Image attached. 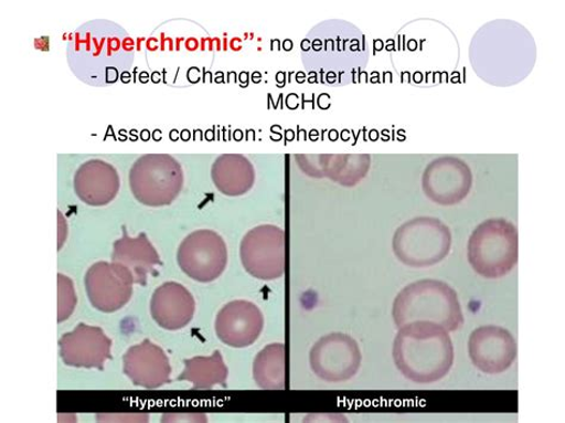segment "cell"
<instances>
[{"instance_id":"obj_1","label":"cell","mask_w":565,"mask_h":423,"mask_svg":"<svg viewBox=\"0 0 565 423\" xmlns=\"http://www.w3.org/2000/svg\"><path fill=\"white\" fill-rule=\"evenodd\" d=\"M397 370L413 383L433 384L454 367L455 347L449 331L434 322H412L398 328L393 345Z\"/></svg>"},{"instance_id":"obj_21","label":"cell","mask_w":565,"mask_h":423,"mask_svg":"<svg viewBox=\"0 0 565 423\" xmlns=\"http://www.w3.org/2000/svg\"><path fill=\"white\" fill-rule=\"evenodd\" d=\"M228 368L220 351L210 357L184 360V370L178 381L189 382L193 389L205 390L217 385L227 387Z\"/></svg>"},{"instance_id":"obj_17","label":"cell","mask_w":565,"mask_h":423,"mask_svg":"<svg viewBox=\"0 0 565 423\" xmlns=\"http://www.w3.org/2000/svg\"><path fill=\"white\" fill-rule=\"evenodd\" d=\"M74 189L86 204L107 205L120 190V178L110 163L90 160L82 165L74 177Z\"/></svg>"},{"instance_id":"obj_25","label":"cell","mask_w":565,"mask_h":423,"mask_svg":"<svg viewBox=\"0 0 565 423\" xmlns=\"http://www.w3.org/2000/svg\"><path fill=\"white\" fill-rule=\"evenodd\" d=\"M121 49V41L115 38L108 39V56H111L114 52L120 51Z\"/></svg>"},{"instance_id":"obj_16","label":"cell","mask_w":565,"mask_h":423,"mask_svg":"<svg viewBox=\"0 0 565 423\" xmlns=\"http://www.w3.org/2000/svg\"><path fill=\"white\" fill-rule=\"evenodd\" d=\"M150 308L159 327L180 330L192 321L196 311V300L184 285L169 282L160 285L154 292Z\"/></svg>"},{"instance_id":"obj_4","label":"cell","mask_w":565,"mask_h":423,"mask_svg":"<svg viewBox=\"0 0 565 423\" xmlns=\"http://www.w3.org/2000/svg\"><path fill=\"white\" fill-rule=\"evenodd\" d=\"M327 28V24H324ZM331 29L327 28V32L331 40L327 39L321 25L316 28L318 33L322 35V40L313 32H310L303 43V52L320 54L321 59L311 63L317 67L318 72L322 75L326 73L327 82L331 84L343 75L349 74L350 78L353 77L355 71H359L365 65L366 52L363 49L364 36L359 29L351 24L340 22L330 23Z\"/></svg>"},{"instance_id":"obj_2","label":"cell","mask_w":565,"mask_h":423,"mask_svg":"<svg viewBox=\"0 0 565 423\" xmlns=\"http://www.w3.org/2000/svg\"><path fill=\"white\" fill-rule=\"evenodd\" d=\"M396 327L412 322H434L449 334L465 325V314L458 295L449 284L437 279L411 283L401 290L393 305Z\"/></svg>"},{"instance_id":"obj_33","label":"cell","mask_w":565,"mask_h":423,"mask_svg":"<svg viewBox=\"0 0 565 423\" xmlns=\"http://www.w3.org/2000/svg\"><path fill=\"white\" fill-rule=\"evenodd\" d=\"M142 41H145V39H143V38H141V39L139 38V39H138V51H141V42H142Z\"/></svg>"},{"instance_id":"obj_7","label":"cell","mask_w":565,"mask_h":423,"mask_svg":"<svg viewBox=\"0 0 565 423\" xmlns=\"http://www.w3.org/2000/svg\"><path fill=\"white\" fill-rule=\"evenodd\" d=\"M309 364L320 380L327 383H343L353 379L362 366L359 342L339 334L320 338L309 352Z\"/></svg>"},{"instance_id":"obj_32","label":"cell","mask_w":565,"mask_h":423,"mask_svg":"<svg viewBox=\"0 0 565 423\" xmlns=\"http://www.w3.org/2000/svg\"><path fill=\"white\" fill-rule=\"evenodd\" d=\"M148 78H150V77H148V74L146 72H142L140 74V82L146 83L148 81Z\"/></svg>"},{"instance_id":"obj_12","label":"cell","mask_w":565,"mask_h":423,"mask_svg":"<svg viewBox=\"0 0 565 423\" xmlns=\"http://www.w3.org/2000/svg\"><path fill=\"white\" fill-rule=\"evenodd\" d=\"M468 352L476 369L487 374H500L514 364L518 345L509 329L482 326L470 335Z\"/></svg>"},{"instance_id":"obj_28","label":"cell","mask_w":565,"mask_h":423,"mask_svg":"<svg viewBox=\"0 0 565 423\" xmlns=\"http://www.w3.org/2000/svg\"><path fill=\"white\" fill-rule=\"evenodd\" d=\"M158 43H159V41L157 39L147 40V49L150 50L151 52H154L158 50V47H157Z\"/></svg>"},{"instance_id":"obj_19","label":"cell","mask_w":565,"mask_h":423,"mask_svg":"<svg viewBox=\"0 0 565 423\" xmlns=\"http://www.w3.org/2000/svg\"><path fill=\"white\" fill-rule=\"evenodd\" d=\"M253 379L260 389L288 388V355L285 343H270L253 361Z\"/></svg>"},{"instance_id":"obj_13","label":"cell","mask_w":565,"mask_h":423,"mask_svg":"<svg viewBox=\"0 0 565 423\" xmlns=\"http://www.w3.org/2000/svg\"><path fill=\"white\" fill-rule=\"evenodd\" d=\"M113 341L99 327L79 324L58 340L65 364L78 369L103 370L113 359Z\"/></svg>"},{"instance_id":"obj_22","label":"cell","mask_w":565,"mask_h":423,"mask_svg":"<svg viewBox=\"0 0 565 423\" xmlns=\"http://www.w3.org/2000/svg\"><path fill=\"white\" fill-rule=\"evenodd\" d=\"M320 168L311 170L308 176L329 177L344 187H354L370 169L367 157H323Z\"/></svg>"},{"instance_id":"obj_27","label":"cell","mask_w":565,"mask_h":423,"mask_svg":"<svg viewBox=\"0 0 565 423\" xmlns=\"http://www.w3.org/2000/svg\"><path fill=\"white\" fill-rule=\"evenodd\" d=\"M185 45L190 52H193L199 49V41L192 38L185 41Z\"/></svg>"},{"instance_id":"obj_3","label":"cell","mask_w":565,"mask_h":423,"mask_svg":"<svg viewBox=\"0 0 565 423\" xmlns=\"http://www.w3.org/2000/svg\"><path fill=\"white\" fill-rule=\"evenodd\" d=\"M519 260L515 225L503 219L487 220L470 235L468 261L476 274L499 279L508 276Z\"/></svg>"},{"instance_id":"obj_24","label":"cell","mask_w":565,"mask_h":423,"mask_svg":"<svg viewBox=\"0 0 565 423\" xmlns=\"http://www.w3.org/2000/svg\"><path fill=\"white\" fill-rule=\"evenodd\" d=\"M138 419H143V420H147L148 416L147 415H143V416H140V415H98L97 416V420L100 421V420H104V421H107V420H128V421H137Z\"/></svg>"},{"instance_id":"obj_20","label":"cell","mask_w":565,"mask_h":423,"mask_svg":"<svg viewBox=\"0 0 565 423\" xmlns=\"http://www.w3.org/2000/svg\"><path fill=\"white\" fill-rule=\"evenodd\" d=\"M212 173L216 188L227 195L246 193L256 179L250 162L241 156L218 158L213 166Z\"/></svg>"},{"instance_id":"obj_9","label":"cell","mask_w":565,"mask_h":423,"mask_svg":"<svg viewBox=\"0 0 565 423\" xmlns=\"http://www.w3.org/2000/svg\"><path fill=\"white\" fill-rule=\"evenodd\" d=\"M225 241L213 231H198L186 236L177 254L178 264L191 279L211 283L227 266Z\"/></svg>"},{"instance_id":"obj_26","label":"cell","mask_w":565,"mask_h":423,"mask_svg":"<svg viewBox=\"0 0 565 423\" xmlns=\"http://www.w3.org/2000/svg\"><path fill=\"white\" fill-rule=\"evenodd\" d=\"M50 39L49 38H42V39H39V40H35V47L40 51H43V52H49L50 51Z\"/></svg>"},{"instance_id":"obj_11","label":"cell","mask_w":565,"mask_h":423,"mask_svg":"<svg viewBox=\"0 0 565 423\" xmlns=\"http://www.w3.org/2000/svg\"><path fill=\"white\" fill-rule=\"evenodd\" d=\"M134 277L121 264L100 262L87 269L85 288L88 300L102 313L122 309L131 298Z\"/></svg>"},{"instance_id":"obj_18","label":"cell","mask_w":565,"mask_h":423,"mask_svg":"<svg viewBox=\"0 0 565 423\" xmlns=\"http://www.w3.org/2000/svg\"><path fill=\"white\" fill-rule=\"evenodd\" d=\"M113 263L127 267L134 283L139 285H146L148 277L156 275V267L161 264L159 254L146 234L132 239L127 232L114 245Z\"/></svg>"},{"instance_id":"obj_8","label":"cell","mask_w":565,"mask_h":423,"mask_svg":"<svg viewBox=\"0 0 565 423\" xmlns=\"http://www.w3.org/2000/svg\"><path fill=\"white\" fill-rule=\"evenodd\" d=\"M242 262L248 274L260 281H275L286 272V239L276 225H259L243 239Z\"/></svg>"},{"instance_id":"obj_29","label":"cell","mask_w":565,"mask_h":423,"mask_svg":"<svg viewBox=\"0 0 565 423\" xmlns=\"http://www.w3.org/2000/svg\"><path fill=\"white\" fill-rule=\"evenodd\" d=\"M122 45H124L125 51L131 52L134 49V41L130 38H127L124 40Z\"/></svg>"},{"instance_id":"obj_15","label":"cell","mask_w":565,"mask_h":423,"mask_svg":"<svg viewBox=\"0 0 565 423\" xmlns=\"http://www.w3.org/2000/svg\"><path fill=\"white\" fill-rule=\"evenodd\" d=\"M124 372L134 385L153 390L171 382L172 369L166 351L151 340H143L125 353Z\"/></svg>"},{"instance_id":"obj_30","label":"cell","mask_w":565,"mask_h":423,"mask_svg":"<svg viewBox=\"0 0 565 423\" xmlns=\"http://www.w3.org/2000/svg\"><path fill=\"white\" fill-rule=\"evenodd\" d=\"M130 80H131V74H130L129 72H124V73L121 74V81H122L125 84L129 83V82H130Z\"/></svg>"},{"instance_id":"obj_10","label":"cell","mask_w":565,"mask_h":423,"mask_svg":"<svg viewBox=\"0 0 565 423\" xmlns=\"http://www.w3.org/2000/svg\"><path fill=\"white\" fill-rule=\"evenodd\" d=\"M473 177L469 165L459 158L441 157L430 162L423 176L427 198L445 207L463 202L471 191Z\"/></svg>"},{"instance_id":"obj_23","label":"cell","mask_w":565,"mask_h":423,"mask_svg":"<svg viewBox=\"0 0 565 423\" xmlns=\"http://www.w3.org/2000/svg\"><path fill=\"white\" fill-rule=\"evenodd\" d=\"M77 295L73 282L62 275H57V322L62 324L68 319L77 306Z\"/></svg>"},{"instance_id":"obj_31","label":"cell","mask_w":565,"mask_h":423,"mask_svg":"<svg viewBox=\"0 0 565 423\" xmlns=\"http://www.w3.org/2000/svg\"><path fill=\"white\" fill-rule=\"evenodd\" d=\"M150 136H151V134H150V131H148V130H143V131L141 133V139H142L143 141H147L148 139H150Z\"/></svg>"},{"instance_id":"obj_14","label":"cell","mask_w":565,"mask_h":423,"mask_svg":"<svg viewBox=\"0 0 565 423\" xmlns=\"http://www.w3.org/2000/svg\"><path fill=\"white\" fill-rule=\"evenodd\" d=\"M264 324V315L257 305L237 299L221 308L215 331L223 343L233 349H245L259 339Z\"/></svg>"},{"instance_id":"obj_6","label":"cell","mask_w":565,"mask_h":423,"mask_svg":"<svg viewBox=\"0 0 565 423\" xmlns=\"http://www.w3.org/2000/svg\"><path fill=\"white\" fill-rule=\"evenodd\" d=\"M180 162L168 156H146L134 163L129 186L136 199L150 207L171 204L183 188Z\"/></svg>"},{"instance_id":"obj_5","label":"cell","mask_w":565,"mask_h":423,"mask_svg":"<svg viewBox=\"0 0 565 423\" xmlns=\"http://www.w3.org/2000/svg\"><path fill=\"white\" fill-rule=\"evenodd\" d=\"M452 234L448 225L436 218H416L396 231L393 250L397 260L411 267H429L449 255Z\"/></svg>"}]
</instances>
